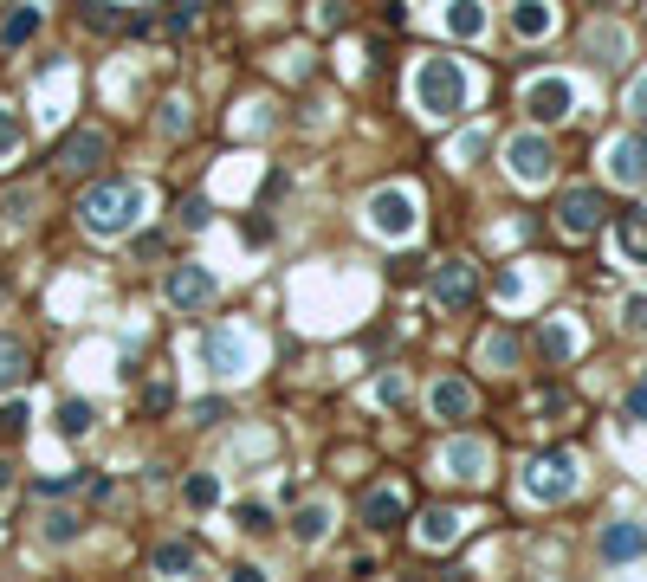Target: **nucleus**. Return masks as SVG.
<instances>
[{"mask_svg": "<svg viewBox=\"0 0 647 582\" xmlns=\"http://www.w3.org/2000/svg\"><path fill=\"white\" fill-rule=\"evenodd\" d=\"M136 214H143V188H136V182H98V188H85V201H78V220H85L98 240L130 233Z\"/></svg>", "mask_w": 647, "mask_h": 582, "instance_id": "obj_1", "label": "nucleus"}, {"mask_svg": "<svg viewBox=\"0 0 647 582\" xmlns=\"http://www.w3.org/2000/svg\"><path fill=\"white\" fill-rule=\"evenodd\" d=\"M415 97H421V110H428V117H453V110L466 104V72L453 59H421Z\"/></svg>", "mask_w": 647, "mask_h": 582, "instance_id": "obj_2", "label": "nucleus"}, {"mask_svg": "<svg viewBox=\"0 0 647 582\" xmlns=\"http://www.w3.org/2000/svg\"><path fill=\"white\" fill-rule=\"evenodd\" d=\"M369 227H376L382 240H408V233L421 227V201L408 188H376L369 194Z\"/></svg>", "mask_w": 647, "mask_h": 582, "instance_id": "obj_3", "label": "nucleus"}, {"mask_svg": "<svg viewBox=\"0 0 647 582\" xmlns=\"http://www.w3.org/2000/svg\"><path fill=\"white\" fill-rule=\"evenodd\" d=\"M525 492L538 498V505L570 498L576 492V460H570V453H538V460H531V473H525Z\"/></svg>", "mask_w": 647, "mask_h": 582, "instance_id": "obj_4", "label": "nucleus"}, {"mask_svg": "<svg viewBox=\"0 0 647 582\" xmlns=\"http://www.w3.org/2000/svg\"><path fill=\"white\" fill-rule=\"evenodd\" d=\"M428 285H434V304H440V311H466V304L479 298V272L466 266V259H440Z\"/></svg>", "mask_w": 647, "mask_h": 582, "instance_id": "obj_5", "label": "nucleus"}, {"mask_svg": "<svg viewBox=\"0 0 647 582\" xmlns=\"http://www.w3.org/2000/svg\"><path fill=\"white\" fill-rule=\"evenodd\" d=\"M602 214H609V207H602L596 188H570V194L557 201V227L570 233V240H589V233L602 227Z\"/></svg>", "mask_w": 647, "mask_h": 582, "instance_id": "obj_6", "label": "nucleus"}, {"mask_svg": "<svg viewBox=\"0 0 647 582\" xmlns=\"http://www.w3.org/2000/svg\"><path fill=\"white\" fill-rule=\"evenodd\" d=\"M505 156H512V175H518L525 188H544V182H550V162H557L538 130H531V136H512V149H505Z\"/></svg>", "mask_w": 647, "mask_h": 582, "instance_id": "obj_7", "label": "nucleus"}, {"mask_svg": "<svg viewBox=\"0 0 647 582\" xmlns=\"http://www.w3.org/2000/svg\"><path fill=\"white\" fill-rule=\"evenodd\" d=\"M570 104H576V91L563 85V78H538V85L525 91V110H531V123H538V130L563 123V117H570Z\"/></svg>", "mask_w": 647, "mask_h": 582, "instance_id": "obj_8", "label": "nucleus"}, {"mask_svg": "<svg viewBox=\"0 0 647 582\" xmlns=\"http://www.w3.org/2000/svg\"><path fill=\"white\" fill-rule=\"evenodd\" d=\"M169 304H175V311H208V304H214V279L201 266H175L169 272Z\"/></svg>", "mask_w": 647, "mask_h": 582, "instance_id": "obj_9", "label": "nucleus"}, {"mask_svg": "<svg viewBox=\"0 0 647 582\" xmlns=\"http://www.w3.org/2000/svg\"><path fill=\"white\" fill-rule=\"evenodd\" d=\"M428 408H434V421H466V414L479 408V395H473V382H466V376H440L434 395H428Z\"/></svg>", "mask_w": 647, "mask_h": 582, "instance_id": "obj_10", "label": "nucleus"}, {"mask_svg": "<svg viewBox=\"0 0 647 582\" xmlns=\"http://www.w3.org/2000/svg\"><path fill=\"white\" fill-rule=\"evenodd\" d=\"M609 175H615V182H628V188L647 182V136H615V143H609Z\"/></svg>", "mask_w": 647, "mask_h": 582, "instance_id": "obj_11", "label": "nucleus"}, {"mask_svg": "<svg viewBox=\"0 0 647 582\" xmlns=\"http://www.w3.org/2000/svg\"><path fill=\"white\" fill-rule=\"evenodd\" d=\"M402 518H408V492L402 485H376V492L363 498V524H376V531H395Z\"/></svg>", "mask_w": 647, "mask_h": 582, "instance_id": "obj_12", "label": "nucleus"}, {"mask_svg": "<svg viewBox=\"0 0 647 582\" xmlns=\"http://www.w3.org/2000/svg\"><path fill=\"white\" fill-rule=\"evenodd\" d=\"M98 162H104V136L98 130H72L59 143V169L65 175H85V169H98Z\"/></svg>", "mask_w": 647, "mask_h": 582, "instance_id": "obj_13", "label": "nucleus"}, {"mask_svg": "<svg viewBox=\"0 0 647 582\" xmlns=\"http://www.w3.org/2000/svg\"><path fill=\"white\" fill-rule=\"evenodd\" d=\"M486 466H492L486 440H453V447H447V473H460L466 485H479V479H486Z\"/></svg>", "mask_w": 647, "mask_h": 582, "instance_id": "obj_14", "label": "nucleus"}, {"mask_svg": "<svg viewBox=\"0 0 647 582\" xmlns=\"http://www.w3.org/2000/svg\"><path fill=\"white\" fill-rule=\"evenodd\" d=\"M550 26H557V7H550V0H518L512 7V33L518 39H544Z\"/></svg>", "mask_w": 647, "mask_h": 582, "instance_id": "obj_15", "label": "nucleus"}, {"mask_svg": "<svg viewBox=\"0 0 647 582\" xmlns=\"http://www.w3.org/2000/svg\"><path fill=\"white\" fill-rule=\"evenodd\" d=\"M453 537H460V511H453V505L421 511V544H428V550H447Z\"/></svg>", "mask_w": 647, "mask_h": 582, "instance_id": "obj_16", "label": "nucleus"}, {"mask_svg": "<svg viewBox=\"0 0 647 582\" xmlns=\"http://www.w3.org/2000/svg\"><path fill=\"white\" fill-rule=\"evenodd\" d=\"M641 550H647L641 524H609V531H602V557L609 563H628V557H641Z\"/></svg>", "mask_w": 647, "mask_h": 582, "instance_id": "obj_17", "label": "nucleus"}, {"mask_svg": "<svg viewBox=\"0 0 647 582\" xmlns=\"http://www.w3.org/2000/svg\"><path fill=\"white\" fill-rule=\"evenodd\" d=\"M615 240H622L628 259H647V207H628V214L615 220Z\"/></svg>", "mask_w": 647, "mask_h": 582, "instance_id": "obj_18", "label": "nucleus"}, {"mask_svg": "<svg viewBox=\"0 0 647 582\" xmlns=\"http://www.w3.org/2000/svg\"><path fill=\"white\" fill-rule=\"evenodd\" d=\"M447 33L453 39H479L486 33V7H479V0H453L447 7Z\"/></svg>", "mask_w": 647, "mask_h": 582, "instance_id": "obj_19", "label": "nucleus"}, {"mask_svg": "<svg viewBox=\"0 0 647 582\" xmlns=\"http://www.w3.org/2000/svg\"><path fill=\"white\" fill-rule=\"evenodd\" d=\"M208 363L220 369V376H240V369H246L240 337H233V330H214V337H208Z\"/></svg>", "mask_w": 647, "mask_h": 582, "instance_id": "obj_20", "label": "nucleus"}, {"mask_svg": "<svg viewBox=\"0 0 647 582\" xmlns=\"http://www.w3.org/2000/svg\"><path fill=\"white\" fill-rule=\"evenodd\" d=\"M26 369H33V363H26V350L7 337V330H0V388H20V382H26Z\"/></svg>", "mask_w": 647, "mask_h": 582, "instance_id": "obj_21", "label": "nucleus"}, {"mask_svg": "<svg viewBox=\"0 0 647 582\" xmlns=\"http://www.w3.org/2000/svg\"><path fill=\"white\" fill-rule=\"evenodd\" d=\"M292 531H298V544H318V537L330 531V505H324V498H311V505L298 511V524H292Z\"/></svg>", "mask_w": 647, "mask_h": 582, "instance_id": "obj_22", "label": "nucleus"}, {"mask_svg": "<svg viewBox=\"0 0 647 582\" xmlns=\"http://www.w3.org/2000/svg\"><path fill=\"white\" fill-rule=\"evenodd\" d=\"M156 570H162V576L195 570V544H162V550H156Z\"/></svg>", "mask_w": 647, "mask_h": 582, "instance_id": "obj_23", "label": "nucleus"}, {"mask_svg": "<svg viewBox=\"0 0 647 582\" xmlns=\"http://www.w3.org/2000/svg\"><path fill=\"white\" fill-rule=\"evenodd\" d=\"M486 363L492 369H512L518 363V337H512V330H492V337H486Z\"/></svg>", "mask_w": 647, "mask_h": 582, "instance_id": "obj_24", "label": "nucleus"}, {"mask_svg": "<svg viewBox=\"0 0 647 582\" xmlns=\"http://www.w3.org/2000/svg\"><path fill=\"white\" fill-rule=\"evenodd\" d=\"M91 421H98V408H85V401H65V408H59V434H72V440L85 434Z\"/></svg>", "mask_w": 647, "mask_h": 582, "instance_id": "obj_25", "label": "nucleus"}, {"mask_svg": "<svg viewBox=\"0 0 647 582\" xmlns=\"http://www.w3.org/2000/svg\"><path fill=\"white\" fill-rule=\"evenodd\" d=\"M182 498H188V505H195V511H208L214 498H220V485H214V473H195V479L182 485Z\"/></svg>", "mask_w": 647, "mask_h": 582, "instance_id": "obj_26", "label": "nucleus"}, {"mask_svg": "<svg viewBox=\"0 0 647 582\" xmlns=\"http://www.w3.org/2000/svg\"><path fill=\"white\" fill-rule=\"evenodd\" d=\"M46 537L52 544H72L78 537V511H46Z\"/></svg>", "mask_w": 647, "mask_h": 582, "instance_id": "obj_27", "label": "nucleus"}, {"mask_svg": "<svg viewBox=\"0 0 647 582\" xmlns=\"http://www.w3.org/2000/svg\"><path fill=\"white\" fill-rule=\"evenodd\" d=\"M570 350H576V337H570V330H563V324H544V356H550V363H563Z\"/></svg>", "mask_w": 647, "mask_h": 582, "instance_id": "obj_28", "label": "nucleus"}, {"mask_svg": "<svg viewBox=\"0 0 647 582\" xmlns=\"http://www.w3.org/2000/svg\"><path fill=\"white\" fill-rule=\"evenodd\" d=\"M208 220H214V207H208V194H188V201H182V227H208Z\"/></svg>", "mask_w": 647, "mask_h": 582, "instance_id": "obj_29", "label": "nucleus"}, {"mask_svg": "<svg viewBox=\"0 0 647 582\" xmlns=\"http://www.w3.org/2000/svg\"><path fill=\"white\" fill-rule=\"evenodd\" d=\"M33 26H39V7H20L7 20V46H20V39H33Z\"/></svg>", "mask_w": 647, "mask_h": 582, "instance_id": "obj_30", "label": "nucleus"}, {"mask_svg": "<svg viewBox=\"0 0 647 582\" xmlns=\"http://www.w3.org/2000/svg\"><path fill=\"white\" fill-rule=\"evenodd\" d=\"M0 207H7V214H13V220H33V207H39V194H33V188H13V194H7V201H0Z\"/></svg>", "mask_w": 647, "mask_h": 582, "instance_id": "obj_31", "label": "nucleus"}, {"mask_svg": "<svg viewBox=\"0 0 647 582\" xmlns=\"http://www.w3.org/2000/svg\"><path fill=\"white\" fill-rule=\"evenodd\" d=\"M13 156H20V123L0 110V162H13Z\"/></svg>", "mask_w": 647, "mask_h": 582, "instance_id": "obj_32", "label": "nucleus"}, {"mask_svg": "<svg viewBox=\"0 0 647 582\" xmlns=\"http://www.w3.org/2000/svg\"><path fill=\"white\" fill-rule=\"evenodd\" d=\"M376 395H382V408H402V401H408V376H382Z\"/></svg>", "mask_w": 647, "mask_h": 582, "instance_id": "obj_33", "label": "nucleus"}, {"mask_svg": "<svg viewBox=\"0 0 647 582\" xmlns=\"http://www.w3.org/2000/svg\"><path fill=\"white\" fill-rule=\"evenodd\" d=\"M169 401H175V388H169V382H149V388H143V414H162Z\"/></svg>", "mask_w": 647, "mask_h": 582, "instance_id": "obj_34", "label": "nucleus"}, {"mask_svg": "<svg viewBox=\"0 0 647 582\" xmlns=\"http://www.w3.org/2000/svg\"><path fill=\"white\" fill-rule=\"evenodd\" d=\"M240 531H253V537L272 531V511H266V505H240Z\"/></svg>", "mask_w": 647, "mask_h": 582, "instance_id": "obj_35", "label": "nucleus"}, {"mask_svg": "<svg viewBox=\"0 0 647 582\" xmlns=\"http://www.w3.org/2000/svg\"><path fill=\"white\" fill-rule=\"evenodd\" d=\"M162 130L182 136V130H188V104H175V97H169V104H162Z\"/></svg>", "mask_w": 647, "mask_h": 582, "instance_id": "obj_36", "label": "nucleus"}, {"mask_svg": "<svg viewBox=\"0 0 647 582\" xmlns=\"http://www.w3.org/2000/svg\"><path fill=\"white\" fill-rule=\"evenodd\" d=\"M20 427H26V408H20V401H7V408H0V434H20Z\"/></svg>", "mask_w": 647, "mask_h": 582, "instance_id": "obj_37", "label": "nucleus"}, {"mask_svg": "<svg viewBox=\"0 0 647 582\" xmlns=\"http://www.w3.org/2000/svg\"><path fill=\"white\" fill-rule=\"evenodd\" d=\"M628 110H635V117L647 123V78H635V91H628Z\"/></svg>", "mask_w": 647, "mask_h": 582, "instance_id": "obj_38", "label": "nucleus"}, {"mask_svg": "<svg viewBox=\"0 0 647 582\" xmlns=\"http://www.w3.org/2000/svg\"><path fill=\"white\" fill-rule=\"evenodd\" d=\"M628 330H647V298H628Z\"/></svg>", "mask_w": 647, "mask_h": 582, "instance_id": "obj_39", "label": "nucleus"}, {"mask_svg": "<svg viewBox=\"0 0 647 582\" xmlns=\"http://www.w3.org/2000/svg\"><path fill=\"white\" fill-rule=\"evenodd\" d=\"M628 414H635V421H647V382L635 388V395H628Z\"/></svg>", "mask_w": 647, "mask_h": 582, "instance_id": "obj_40", "label": "nucleus"}, {"mask_svg": "<svg viewBox=\"0 0 647 582\" xmlns=\"http://www.w3.org/2000/svg\"><path fill=\"white\" fill-rule=\"evenodd\" d=\"M0 485H7V460H0Z\"/></svg>", "mask_w": 647, "mask_h": 582, "instance_id": "obj_41", "label": "nucleus"}]
</instances>
